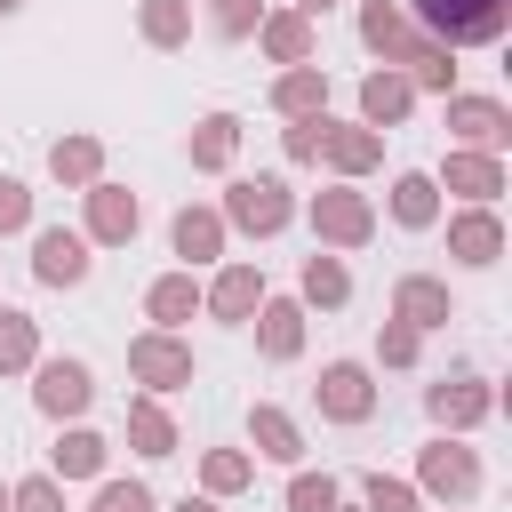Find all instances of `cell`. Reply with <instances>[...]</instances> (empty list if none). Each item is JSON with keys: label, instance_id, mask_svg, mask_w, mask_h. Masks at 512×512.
Returning <instances> with one entry per match:
<instances>
[{"label": "cell", "instance_id": "ffe728a7", "mask_svg": "<svg viewBox=\"0 0 512 512\" xmlns=\"http://www.w3.org/2000/svg\"><path fill=\"white\" fill-rule=\"evenodd\" d=\"M456 248H464L472 264H488V248H496V224H480V216H472V224L456 232Z\"/></svg>", "mask_w": 512, "mask_h": 512}, {"label": "cell", "instance_id": "52a82bcc", "mask_svg": "<svg viewBox=\"0 0 512 512\" xmlns=\"http://www.w3.org/2000/svg\"><path fill=\"white\" fill-rule=\"evenodd\" d=\"M96 232H104V240L136 232V200H128V192H96Z\"/></svg>", "mask_w": 512, "mask_h": 512}, {"label": "cell", "instance_id": "8fae6325", "mask_svg": "<svg viewBox=\"0 0 512 512\" xmlns=\"http://www.w3.org/2000/svg\"><path fill=\"white\" fill-rule=\"evenodd\" d=\"M152 312H160V320H184V312H192V280H160V288H152Z\"/></svg>", "mask_w": 512, "mask_h": 512}, {"label": "cell", "instance_id": "f546056e", "mask_svg": "<svg viewBox=\"0 0 512 512\" xmlns=\"http://www.w3.org/2000/svg\"><path fill=\"white\" fill-rule=\"evenodd\" d=\"M8 224H24V184L0 176V232H8Z\"/></svg>", "mask_w": 512, "mask_h": 512}, {"label": "cell", "instance_id": "1f68e13d", "mask_svg": "<svg viewBox=\"0 0 512 512\" xmlns=\"http://www.w3.org/2000/svg\"><path fill=\"white\" fill-rule=\"evenodd\" d=\"M248 16H256L248 0H216V24H224V32H248Z\"/></svg>", "mask_w": 512, "mask_h": 512}, {"label": "cell", "instance_id": "6da1fadb", "mask_svg": "<svg viewBox=\"0 0 512 512\" xmlns=\"http://www.w3.org/2000/svg\"><path fill=\"white\" fill-rule=\"evenodd\" d=\"M416 8H424V24L448 32V40H496L504 16H512V0H416Z\"/></svg>", "mask_w": 512, "mask_h": 512}, {"label": "cell", "instance_id": "7402d4cb", "mask_svg": "<svg viewBox=\"0 0 512 512\" xmlns=\"http://www.w3.org/2000/svg\"><path fill=\"white\" fill-rule=\"evenodd\" d=\"M96 168V144H56V176H88Z\"/></svg>", "mask_w": 512, "mask_h": 512}, {"label": "cell", "instance_id": "603a6c76", "mask_svg": "<svg viewBox=\"0 0 512 512\" xmlns=\"http://www.w3.org/2000/svg\"><path fill=\"white\" fill-rule=\"evenodd\" d=\"M304 288H312V296H328V304H336V296H344V272H336V264H320V256H312V272H304Z\"/></svg>", "mask_w": 512, "mask_h": 512}, {"label": "cell", "instance_id": "2e32d148", "mask_svg": "<svg viewBox=\"0 0 512 512\" xmlns=\"http://www.w3.org/2000/svg\"><path fill=\"white\" fill-rule=\"evenodd\" d=\"M432 480H440V488H472V456H448V448H432Z\"/></svg>", "mask_w": 512, "mask_h": 512}, {"label": "cell", "instance_id": "7a4b0ae2", "mask_svg": "<svg viewBox=\"0 0 512 512\" xmlns=\"http://www.w3.org/2000/svg\"><path fill=\"white\" fill-rule=\"evenodd\" d=\"M80 272H88V248H80L72 232H40V280L64 288V280H80Z\"/></svg>", "mask_w": 512, "mask_h": 512}, {"label": "cell", "instance_id": "4dcf8cb0", "mask_svg": "<svg viewBox=\"0 0 512 512\" xmlns=\"http://www.w3.org/2000/svg\"><path fill=\"white\" fill-rule=\"evenodd\" d=\"M456 184H464V192H488V184H496V168H480V160H456Z\"/></svg>", "mask_w": 512, "mask_h": 512}, {"label": "cell", "instance_id": "cb8c5ba5", "mask_svg": "<svg viewBox=\"0 0 512 512\" xmlns=\"http://www.w3.org/2000/svg\"><path fill=\"white\" fill-rule=\"evenodd\" d=\"M136 440H144V456H168V424L152 408H136Z\"/></svg>", "mask_w": 512, "mask_h": 512}, {"label": "cell", "instance_id": "4316f807", "mask_svg": "<svg viewBox=\"0 0 512 512\" xmlns=\"http://www.w3.org/2000/svg\"><path fill=\"white\" fill-rule=\"evenodd\" d=\"M96 512H152V496H144V488H104Z\"/></svg>", "mask_w": 512, "mask_h": 512}, {"label": "cell", "instance_id": "d590c367", "mask_svg": "<svg viewBox=\"0 0 512 512\" xmlns=\"http://www.w3.org/2000/svg\"><path fill=\"white\" fill-rule=\"evenodd\" d=\"M184 512H208V504H184Z\"/></svg>", "mask_w": 512, "mask_h": 512}, {"label": "cell", "instance_id": "5b68a950", "mask_svg": "<svg viewBox=\"0 0 512 512\" xmlns=\"http://www.w3.org/2000/svg\"><path fill=\"white\" fill-rule=\"evenodd\" d=\"M320 384H328V392H320L328 416H368V376H360V368H328Z\"/></svg>", "mask_w": 512, "mask_h": 512}, {"label": "cell", "instance_id": "83f0119b", "mask_svg": "<svg viewBox=\"0 0 512 512\" xmlns=\"http://www.w3.org/2000/svg\"><path fill=\"white\" fill-rule=\"evenodd\" d=\"M320 216H328V232H344V240H352V232H360V208H352V200H328V208H320Z\"/></svg>", "mask_w": 512, "mask_h": 512}, {"label": "cell", "instance_id": "7c38bea8", "mask_svg": "<svg viewBox=\"0 0 512 512\" xmlns=\"http://www.w3.org/2000/svg\"><path fill=\"white\" fill-rule=\"evenodd\" d=\"M264 352H296V312H288V304L264 312Z\"/></svg>", "mask_w": 512, "mask_h": 512}, {"label": "cell", "instance_id": "d4e9b609", "mask_svg": "<svg viewBox=\"0 0 512 512\" xmlns=\"http://www.w3.org/2000/svg\"><path fill=\"white\" fill-rule=\"evenodd\" d=\"M288 504H296V512H328V504H336V488H328V480H296V496H288Z\"/></svg>", "mask_w": 512, "mask_h": 512}, {"label": "cell", "instance_id": "ba28073f", "mask_svg": "<svg viewBox=\"0 0 512 512\" xmlns=\"http://www.w3.org/2000/svg\"><path fill=\"white\" fill-rule=\"evenodd\" d=\"M456 128L480 136V144H496V136H504V112H496V104H456Z\"/></svg>", "mask_w": 512, "mask_h": 512}, {"label": "cell", "instance_id": "d6a6232c", "mask_svg": "<svg viewBox=\"0 0 512 512\" xmlns=\"http://www.w3.org/2000/svg\"><path fill=\"white\" fill-rule=\"evenodd\" d=\"M176 32H184V16H176V8L160 0V8H152V40H176Z\"/></svg>", "mask_w": 512, "mask_h": 512}, {"label": "cell", "instance_id": "9c48e42d", "mask_svg": "<svg viewBox=\"0 0 512 512\" xmlns=\"http://www.w3.org/2000/svg\"><path fill=\"white\" fill-rule=\"evenodd\" d=\"M400 312H408V320H440V312H448V296H440L432 280H408V288H400Z\"/></svg>", "mask_w": 512, "mask_h": 512}, {"label": "cell", "instance_id": "5bb4252c", "mask_svg": "<svg viewBox=\"0 0 512 512\" xmlns=\"http://www.w3.org/2000/svg\"><path fill=\"white\" fill-rule=\"evenodd\" d=\"M256 440H264L272 456H296V432H288V416H272V408L256 416Z\"/></svg>", "mask_w": 512, "mask_h": 512}, {"label": "cell", "instance_id": "ac0fdd59", "mask_svg": "<svg viewBox=\"0 0 512 512\" xmlns=\"http://www.w3.org/2000/svg\"><path fill=\"white\" fill-rule=\"evenodd\" d=\"M400 104H408V88H400V80H368V112H376V120H392Z\"/></svg>", "mask_w": 512, "mask_h": 512}, {"label": "cell", "instance_id": "9a60e30c", "mask_svg": "<svg viewBox=\"0 0 512 512\" xmlns=\"http://www.w3.org/2000/svg\"><path fill=\"white\" fill-rule=\"evenodd\" d=\"M96 456H104V448H96L88 432H72V440L56 448V464H64V472H96Z\"/></svg>", "mask_w": 512, "mask_h": 512}, {"label": "cell", "instance_id": "4fadbf2b", "mask_svg": "<svg viewBox=\"0 0 512 512\" xmlns=\"http://www.w3.org/2000/svg\"><path fill=\"white\" fill-rule=\"evenodd\" d=\"M256 304V272H232L224 288H216V312H248Z\"/></svg>", "mask_w": 512, "mask_h": 512}, {"label": "cell", "instance_id": "484cf974", "mask_svg": "<svg viewBox=\"0 0 512 512\" xmlns=\"http://www.w3.org/2000/svg\"><path fill=\"white\" fill-rule=\"evenodd\" d=\"M368 504H376V512H416V496L392 488V480H368Z\"/></svg>", "mask_w": 512, "mask_h": 512}, {"label": "cell", "instance_id": "836d02e7", "mask_svg": "<svg viewBox=\"0 0 512 512\" xmlns=\"http://www.w3.org/2000/svg\"><path fill=\"white\" fill-rule=\"evenodd\" d=\"M16 512H56V496H48V488H24V496H16Z\"/></svg>", "mask_w": 512, "mask_h": 512}, {"label": "cell", "instance_id": "44dd1931", "mask_svg": "<svg viewBox=\"0 0 512 512\" xmlns=\"http://www.w3.org/2000/svg\"><path fill=\"white\" fill-rule=\"evenodd\" d=\"M192 152H200V160H208V168H216V160H224V152H232V120H208V136H200V144H192Z\"/></svg>", "mask_w": 512, "mask_h": 512}, {"label": "cell", "instance_id": "8d00e7d4", "mask_svg": "<svg viewBox=\"0 0 512 512\" xmlns=\"http://www.w3.org/2000/svg\"><path fill=\"white\" fill-rule=\"evenodd\" d=\"M0 512H8V496H0Z\"/></svg>", "mask_w": 512, "mask_h": 512}, {"label": "cell", "instance_id": "e0dca14e", "mask_svg": "<svg viewBox=\"0 0 512 512\" xmlns=\"http://www.w3.org/2000/svg\"><path fill=\"white\" fill-rule=\"evenodd\" d=\"M24 352H32V328H24L16 312H0V368H8V360H24Z\"/></svg>", "mask_w": 512, "mask_h": 512}, {"label": "cell", "instance_id": "e575fe53", "mask_svg": "<svg viewBox=\"0 0 512 512\" xmlns=\"http://www.w3.org/2000/svg\"><path fill=\"white\" fill-rule=\"evenodd\" d=\"M8 8H16V0H0V16H8Z\"/></svg>", "mask_w": 512, "mask_h": 512}, {"label": "cell", "instance_id": "f1b7e54d", "mask_svg": "<svg viewBox=\"0 0 512 512\" xmlns=\"http://www.w3.org/2000/svg\"><path fill=\"white\" fill-rule=\"evenodd\" d=\"M440 416H480V392H432Z\"/></svg>", "mask_w": 512, "mask_h": 512}, {"label": "cell", "instance_id": "30bf717a", "mask_svg": "<svg viewBox=\"0 0 512 512\" xmlns=\"http://www.w3.org/2000/svg\"><path fill=\"white\" fill-rule=\"evenodd\" d=\"M176 248L184 256H208L216 248V216H176Z\"/></svg>", "mask_w": 512, "mask_h": 512}, {"label": "cell", "instance_id": "3957f363", "mask_svg": "<svg viewBox=\"0 0 512 512\" xmlns=\"http://www.w3.org/2000/svg\"><path fill=\"white\" fill-rule=\"evenodd\" d=\"M232 216L256 224V232H272V224L288 216V200H280V184H240V192H232Z\"/></svg>", "mask_w": 512, "mask_h": 512}, {"label": "cell", "instance_id": "277c9868", "mask_svg": "<svg viewBox=\"0 0 512 512\" xmlns=\"http://www.w3.org/2000/svg\"><path fill=\"white\" fill-rule=\"evenodd\" d=\"M88 400V368H72V360H56V368H40V408H80Z\"/></svg>", "mask_w": 512, "mask_h": 512}, {"label": "cell", "instance_id": "8992f818", "mask_svg": "<svg viewBox=\"0 0 512 512\" xmlns=\"http://www.w3.org/2000/svg\"><path fill=\"white\" fill-rule=\"evenodd\" d=\"M136 368H144L152 384H176V376H192V360H184L176 344H160V336H152V344H136Z\"/></svg>", "mask_w": 512, "mask_h": 512}, {"label": "cell", "instance_id": "d6986e66", "mask_svg": "<svg viewBox=\"0 0 512 512\" xmlns=\"http://www.w3.org/2000/svg\"><path fill=\"white\" fill-rule=\"evenodd\" d=\"M400 216H408V224H424V216H432V184H424V176H408V184H400Z\"/></svg>", "mask_w": 512, "mask_h": 512}]
</instances>
